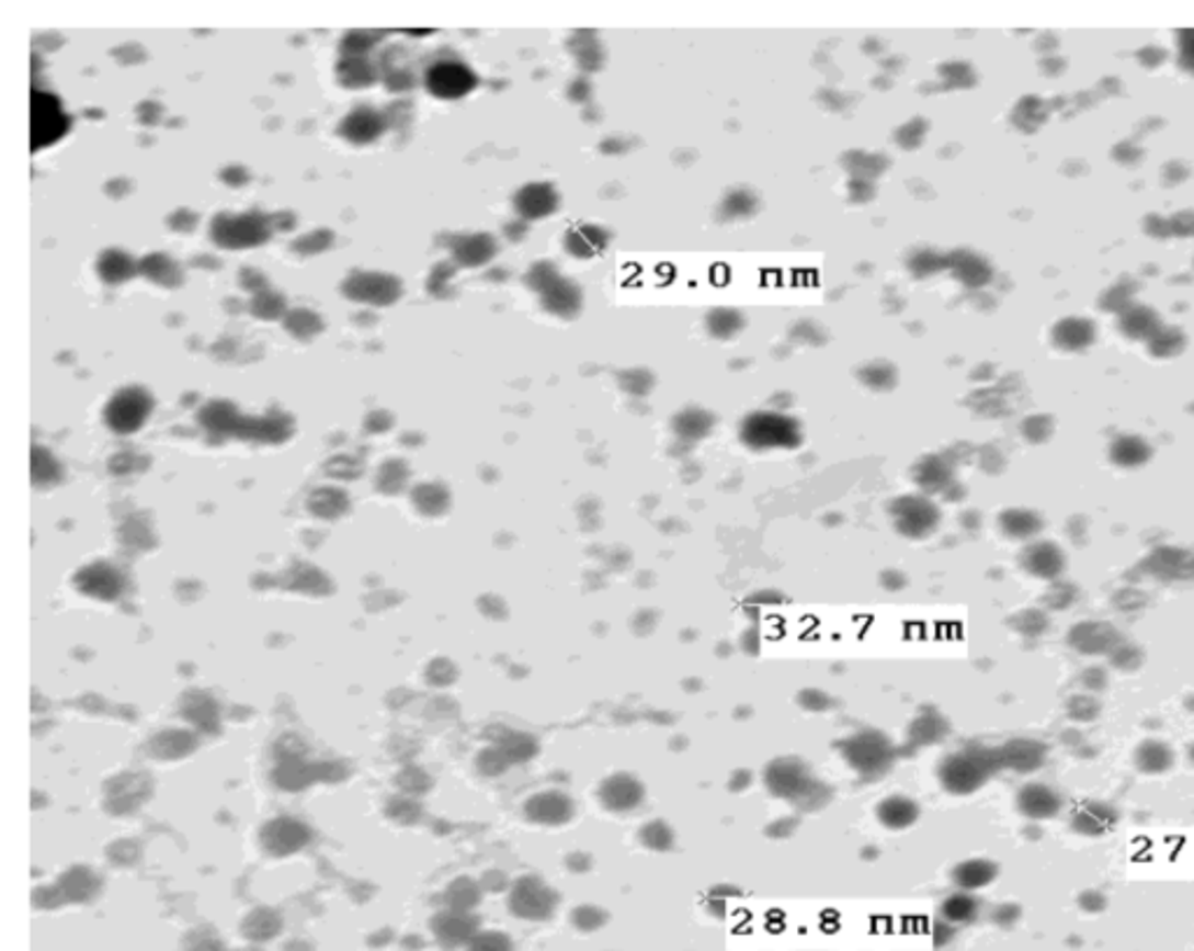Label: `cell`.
<instances>
[{"mask_svg": "<svg viewBox=\"0 0 1194 951\" xmlns=\"http://www.w3.org/2000/svg\"><path fill=\"white\" fill-rule=\"evenodd\" d=\"M997 765H1001L999 754L978 749V746L976 749H964L945 758L941 765V781L949 793L966 795L978 791L997 770Z\"/></svg>", "mask_w": 1194, "mask_h": 951, "instance_id": "obj_1", "label": "cell"}, {"mask_svg": "<svg viewBox=\"0 0 1194 951\" xmlns=\"http://www.w3.org/2000/svg\"><path fill=\"white\" fill-rule=\"evenodd\" d=\"M877 818L889 830H906L920 818V805L908 795H889L877 805Z\"/></svg>", "mask_w": 1194, "mask_h": 951, "instance_id": "obj_8", "label": "cell"}, {"mask_svg": "<svg viewBox=\"0 0 1194 951\" xmlns=\"http://www.w3.org/2000/svg\"><path fill=\"white\" fill-rule=\"evenodd\" d=\"M1024 567L1032 571L1034 576H1041V578H1053L1061 571L1064 567V557L1057 548L1053 546H1034L1028 553H1024Z\"/></svg>", "mask_w": 1194, "mask_h": 951, "instance_id": "obj_13", "label": "cell"}, {"mask_svg": "<svg viewBox=\"0 0 1194 951\" xmlns=\"http://www.w3.org/2000/svg\"><path fill=\"white\" fill-rule=\"evenodd\" d=\"M521 898H525L523 907L527 909L530 917H548V914L554 912V907H556L554 891L542 886V882H537V880H525L523 882Z\"/></svg>", "mask_w": 1194, "mask_h": 951, "instance_id": "obj_12", "label": "cell"}, {"mask_svg": "<svg viewBox=\"0 0 1194 951\" xmlns=\"http://www.w3.org/2000/svg\"><path fill=\"white\" fill-rule=\"evenodd\" d=\"M842 756L858 774L875 779L891 768L896 751L889 737L877 731H861L844 741Z\"/></svg>", "mask_w": 1194, "mask_h": 951, "instance_id": "obj_2", "label": "cell"}, {"mask_svg": "<svg viewBox=\"0 0 1194 951\" xmlns=\"http://www.w3.org/2000/svg\"><path fill=\"white\" fill-rule=\"evenodd\" d=\"M474 84L471 72L460 66H436L428 75V87L436 93L439 99H457L469 91Z\"/></svg>", "mask_w": 1194, "mask_h": 951, "instance_id": "obj_9", "label": "cell"}, {"mask_svg": "<svg viewBox=\"0 0 1194 951\" xmlns=\"http://www.w3.org/2000/svg\"><path fill=\"white\" fill-rule=\"evenodd\" d=\"M999 760L1020 772L1034 770L1041 765V746L1034 739H1013L999 754Z\"/></svg>", "mask_w": 1194, "mask_h": 951, "instance_id": "obj_11", "label": "cell"}, {"mask_svg": "<svg viewBox=\"0 0 1194 951\" xmlns=\"http://www.w3.org/2000/svg\"><path fill=\"white\" fill-rule=\"evenodd\" d=\"M639 839L641 845L653 851H668L674 845V833L663 820H651V824L639 830Z\"/></svg>", "mask_w": 1194, "mask_h": 951, "instance_id": "obj_16", "label": "cell"}, {"mask_svg": "<svg viewBox=\"0 0 1194 951\" xmlns=\"http://www.w3.org/2000/svg\"><path fill=\"white\" fill-rule=\"evenodd\" d=\"M66 131V117L49 93H33V147L57 140Z\"/></svg>", "mask_w": 1194, "mask_h": 951, "instance_id": "obj_5", "label": "cell"}, {"mask_svg": "<svg viewBox=\"0 0 1194 951\" xmlns=\"http://www.w3.org/2000/svg\"><path fill=\"white\" fill-rule=\"evenodd\" d=\"M997 865L982 861V858H973V861H964L952 870V880L962 891H976L994 882Z\"/></svg>", "mask_w": 1194, "mask_h": 951, "instance_id": "obj_10", "label": "cell"}, {"mask_svg": "<svg viewBox=\"0 0 1194 951\" xmlns=\"http://www.w3.org/2000/svg\"><path fill=\"white\" fill-rule=\"evenodd\" d=\"M943 733H945V721L933 718V716L917 718L912 725V735L922 744H933V739H939Z\"/></svg>", "mask_w": 1194, "mask_h": 951, "instance_id": "obj_17", "label": "cell"}, {"mask_svg": "<svg viewBox=\"0 0 1194 951\" xmlns=\"http://www.w3.org/2000/svg\"><path fill=\"white\" fill-rule=\"evenodd\" d=\"M978 914V901L973 898L968 891H959L949 895L943 903V917L952 924H966Z\"/></svg>", "mask_w": 1194, "mask_h": 951, "instance_id": "obj_14", "label": "cell"}, {"mask_svg": "<svg viewBox=\"0 0 1194 951\" xmlns=\"http://www.w3.org/2000/svg\"><path fill=\"white\" fill-rule=\"evenodd\" d=\"M812 774L807 770V765L798 758H780L767 765L765 770V786L770 793L777 797H792L798 800L812 783Z\"/></svg>", "mask_w": 1194, "mask_h": 951, "instance_id": "obj_4", "label": "cell"}, {"mask_svg": "<svg viewBox=\"0 0 1194 951\" xmlns=\"http://www.w3.org/2000/svg\"><path fill=\"white\" fill-rule=\"evenodd\" d=\"M575 814V802L560 791H548L530 802V816L542 820L546 826L567 824Z\"/></svg>", "mask_w": 1194, "mask_h": 951, "instance_id": "obj_7", "label": "cell"}, {"mask_svg": "<svg viewBox=\"0 0 1194 951\" xmlns=\"http://www.w3.org/2000/svg\"><path fill=\"white\" fill-rule=\"evenodd\" d=\"M1017 805H1020V812L1028 818H1053L1061 807V800L1050 786H1043V783H1028V786L1020 791Z\"/></svg>", "mask_w": 1194, "mask_h": 951, "instance_id": "obj_6", "label": "cell"}, {"mask_svg": "<svg viewBox=\"0 0 1194 951\" xmlns=\"http://www.w3.org/2000/svg\"><path fill=\"white\" fill-rule=\"evenodd\" d=\"M1136 765H1141L1146 772H1162L1171 765V751L1162 741H1146L1136 751Z\"/></svg>", "mask_w": 1194, "mask_h": 951, "instance_id": "obj_15", "label": "cell"}, {"mask_svg": "<svg viewBox=\"0 0 1194 951\" xmlns=\"http://www.w3.org/2000/svg\"><path fill=\"white\" fill-rule=\"evenodd\" d=\"M598 797L604 810L614 814H630L641 807V802L647 797V789L635 774L616 772L600 783Z\"/></svg>", "mask_w": 1194, "mask_h": 951, "instance_id": "obj_3", "label": "cell"}]
</instances>
